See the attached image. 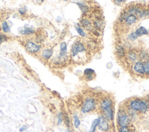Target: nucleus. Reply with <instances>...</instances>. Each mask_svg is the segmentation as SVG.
<instances>
[{
    "mask_svg": "<svg viewBox=\"0 0 149 132\" xmlns=\"http://www.w3.org/2000/svg\"><path fill=\"white\" fill-rule=\"evenodd\" d=\"M86 55V48L80 40L74 42L71 48V56L74 61L82 60Z\"/></svg>",
    "mask_w": 149,
    "mask_h": 132,
    "instance_id": "nucleus-1",
    "label": "nucleus"
},
{
    "mask_svg": "<svg viewBox=\"0 0 149 132\" xmlns=\"http://www.w3.org/2000/svg\"><path fill=\"white\" fill-rule=\"evenodd\" d=\"M128 108L136 112L144 114L149 109V104L147 100L134 98L129 101Z\"/></svg>",
    "mask_w": 149,
    "mask_h": 132,
    "instance_id": "nucleus-2",
    "label": "nucleus"
},
{
    "mask_svg": "<svg viewBox=\"0 0 149 132\" xmlns=\"http://www.w3.org/2000/svg\"><path fill=\"white\" fill-rule=\"evenodd\" d=\"M97 106L96 100L93 97H89L84 100L81 111L84 114H88L94 111L96 109Z\"/></svg>",
    "mask_w": 149,
    "mask_h": 132,
    "instance_id": "nucleus-3",
    "label": "nucleus"
},
{
    "mask_svg": "<svg viewBox=\"0 0 149 132\" xmlns=\"http://www.w3.org/2000/svg\"><path fill=\"white\" fill-rule=\"evenodd\" d=\"M131 118L126 110L120 109L117 114V122L118 125L121 126H128L130 124Z\"/></svg>",
    "mask_w": 149,
    "mask_h": 132,
    "instance_id": "nucleus-4",
    "label": "nucleus"
},
{
    "mask_svg": "<svg viewBox=\"0 0 149 132\" xmlns=\"http://www.w3.org/2000/svg\"><path fill=\"white\" fill-rule=\"evenodd\" d=\"M149 33L148 30H147L144 27L140 26L138 28L136 29V30L134 32H132L128 34L127 37V39L130 41H136L138 38L142 37L143 35H148Z\"/></svg>",
    "mask_w": 149,
    "mask_h": 132,
    "instance_id": "nucleus-5",
    "label": "nucleus"
},
{
    "mask_svg": "<svg viewBox=\"0 0 149 132\" xmlns=\"http://www.w3.org/2000/svg\"><path fill=\"white\" fill-rule=\"evenodd\" d=\"M114 107V101L113 99L109 97H106L103 98L100 103V109L102 113L111 108Z\"/></svg>",
    "mask_w": 149,
    "mask_h": 132,
    "instance_id": "nucleus-6",
    "label": "nucleus"
},
{
    "mask_svg": "<svg viewBox=\"0 0 149 132\" xmlns=\"http://www.w3.org/2000/svg\"><path fill=\"white\" fill-rule=\"evenodd\" d=\"M132 70L135 74H136L137 75H145L143 62L141 61H137L135 63H134L132 66Z\"/></svg>",
    "mask_w": 149,
    "mask_h": 132,
    "instance_id": "nucleus-7",
    "label": "nucleus"
},
{
    "mask_svg": "<svg viewBox=\"0 0 149 132\" xmlns=\"http://www.w3.org/2000/svg\"><path fill=\"white\" fill-rule=\"evenodd\" d=\"M67 59V45L65 42H62L60 44V52L58 56L59 62H64Z\"/></svg>",
    "mask_w": 149,
    "mask_h": 132,
    "instance_id": "nucleus-8",
    "label": "nucleus"
},
{
    "mask_svg": "<svg viewBox=\"0 0 149 132\" xmlns=\"http://www.w3.org/2000/svg\"><path fill=\"white\" fill-rule=\"evenodd\" d=\"M108 120L106 119L103 115L99 118V123L98 125V129L103 132H107L109 129V125Z\"/></svg>",
    "mask_w": 149,
    "mask_h": 132,
    "instance_id": "nucleus-9",
    "label": "nucleus"
},
{
    "mask_svg": "<svg viewBox=\"0 0 149 132\" xmlns=\"http://www.w3.org/2000/svg\"><path fill=\"white\" fill-rule=\"evenodd\" d=\"M25 47H26V49L31 53L37 52L41 48L40 46L36 45V44H35L34 43H33L31 41L27 42Z\"/></svg>",
    "mask_w": 149,
    "mask_h": 132,
    "instance_id": "nucleus-10",
    "label": "nucleus"
},
{
    "mask_svg": "<svg viewBox=\"0 0 149 132\" xmlns=\"http://www.w3.org/2000/svg\"><path fill=\"white\" fill-rule=\"evenodd\" d=\"M126 56L128 60L132 63H135L136 62L138 61L139 59L138 53H137L134 51H129L128 52L126 53Z\"/></svg>",
    "mask_w": 149,
    "mask_h": 132,
    "instance_id": "nucleus-11",
    "label": "nucleus"
},
{
    "mask_svg": "<svg viewBox=\"0 0 149 132\" xmlns=\"http://www.w3.org/2000/svg\"><path fill=\"white\" fill-rule=\"evenodd\" d=\"M138 20V18L134 15L129 14L128 16L126 18V19L125 20L124 23L127 26H131L133 24H135Z\"/></svg>",
    "mask_w": 149,
    "mask_h": 132,
    "instance_id": "nucleus-12",
    "label": "nucleus"
},
{
    "mask_svg": "<svg viewBox=\"0 0 149 132\" xmlns=\"http://www.w3.org/2000/svg\"><path fill=\"white\" fill-rule=\"evenodd\" d=\"M116 53L118 58H123L126 56V50L122 45H118L116 47Z\"/></svg>",
    "mask_w": 149,
    "mask_h": 132,
    "instance_id": "nucleus-13",
    "label": "nucleus"
},
{
    "mask_svg": "<svg viewBox=\"0 0 149 132\" xmlns=\"http://www.w3.org/2000/svg\"><path fill=\"white\" fill-rule=\"evenodd\" d=\"M103 116L107 119L108 121H111L114 119V107L111 108L103 112Z\"/></svg>",
    "mask_w": 149,
    "mask_h": 132,
    "instance_id": "nucleus-14",
    "label": "nucleus"
},
{
    "mask_svg": "<svg viewBox=\"0 0 149 132\" xmlns=\"http://www.w3.org/2000/svg\"><path fill=\"white\" fill-rule=\"evenodd\" d=\"M81 26L84 27L85 29H86L87 30H92V22L87 19V18H85V19H82L81 21Z\"/></svg>",
    "mask_w": 149,
    "mask_h": 132,
    "instance_id": "nucleus-15",
    "label": "nucleus"
},
{
    "mask_svg": "<svg viewBox=\"0 0 149 132\" xmlns=\"http://www.w3.org/2000/svg\"><path fill=\"white\" fill-rule=\"evenodd\" d=\"M138 58L139 61L144 62L149 60V54L146 50H141L138 53Z\"/></svg>",
    "mask_w": 149,
    "mask_h": 132,
    "instance_id": "nucleus-16",
    "label": "nucleus"
},
{
    "mask_svg": "<svg viewBox=\"0 0 149 132\" xmlns=\"http://www.w3.org/2000/svg\"><path fill=\"white\" fill-rule=\"evenodd\" d=\"M53 54V49H47L44 50L42 52V56L46 60L50 59Z\"/></svg>",
    "mask_w": 149,
    "mask_h": 132,
    "instance_id": "nucleus-17",
    "label": "nucleus"
},
{
    "mask_svg": "<svg viewBox=\"0 0 149 132\" xmlns=\"http://www.w3.org/2000/svg\"><path fill=\"white\" fill-rule=\"evenodd\" d=\"M77 4L79 7V8L81 10L82 14H86L89 12V7L87 5H86L85 4H84L83 3H77Z\"/></svg>",
    "mask_w": 149,
    "mask_h": 132,
    "instance_id": "nucleus-18",
    "label": "nucleus"
},
{
    "mask_svg": "<svg viewBox=\"0 0 149 132\" xmlns=\"http://www.w3.org/2000/svg\"><path fill=\"white\" fill-rule=\"evenodd\" d=\"M98 123H99V118L94 119L93 121L92 124L91 125V127H90L88 132H95V131L97 129V127H98Z\"/></svg>",
    "mask_w": 149,
    "mask_h": 132,
    "instance_id": "nucleus-19",
    "label": "nucleus"
},
{
    "mask_svg": "<svg viewBox=\"0 0 149 132\" xmlns=\"http://www.w3.org/2000/svg\"><path fill=\"white\" fill-rule=\"evenodd\" d=\"M73 123H74V127L77 129H78L79 127V126L81 125V123L79 117L77 114H74L73 115Z\"/></svg>",
    "mask_w": 149,
    "mask_h": 132,
    "instance_id": "nucleus-20",
    "label": "nucleus"
},
{
    "mask_svg": "<svg viewBox=\"0 0 149 132\" xmlns=\"http://www.w3.org/2000/svg\"><path fill=\"white\" fill-rule=\"evenodd\" d=\"M74 28H75V30L77 31V32L82 37H85L86 36V33L85 32L83 29L82 28H81V27L80 26H79L78 24L74 26Z\"/></svg>",
    "mask_w": 149,
    "mask_h": 132,
    "instance_id": "nucleus-21",
    "label": "nucleus"
},
{
    "mask_svg": "<svg viewBox=\"0 0 149 132\" xmlns=\"http://www.w3.org/2000/svg\"><path fill=\"white\" fill-rule=\"evenodd\" d=\"M94 27L96 29L100 30L102 29V28L103 27L104 23L101 19H97L96 20L94 21Z\"/></svg>",
    "mask_w": 149,
    "mask_h": 132,
    "instance_id": "nucleus-22",
    "label": "nucleus"
},
{
    "mask_svg": "<svg viewBox=\"0 0 149 132\" xmlns=\"http://www.w3.org/2000/svg\"><path fill=\"white\" fill-rule=\"evenodd\" d=\"M129 15V14L128 13V12L127 11H123L122 13H121V15L120 16V17H119V21L121 22V23H123L124 21H125V20L126 19V18L128 16V15Z\"/></svg>",
    "mask_w": 149,
    "mask_h": 132,
    "instance_id": "nucleus-23",
    "label": "nucleus"
},
{
    "mask_svg": "<svg viewBox=\"0 0 149 132\" xmlns=\"http://www.w3.org/2000/svg\"><path fill=\"white\" fill-rule=\"evenodd\" d=\"M84 75L85 76H87V75H95V71L92 69V68H86L85 70L83 72Z\"/></svg>",
    "mask_w": 149,
    "mask_h": 132,
    "instance_id": "nucleus-24",
    "label": "nucleus"
},
{
    "mask_svg": "<svg viewBox=\"0 0 149 132\" xmlns=\"http://www.w3.org/2000/svg\"><path fill=\"white\" fill-rule=\"evenodd\" d=\"M144 67V71L145 75H149V60L143 62Z\"/></svg>",
    "mask_w": 149,
    "mask_h": 132,
    "instance_id": "nucleus-25",
    "label": "nucleus"
},
{
    "mask_svg": "<svg viewBox=\"0 0 149 132\" xmlns=\"http://www.w3.org/2000/svg\"><path fill=\"white\" fill-rule=\"evenodd\" d=\"M64 119V116L63 115V114L62 112H60L58 114V117H57V123L58 125H61L62 123V122H63Z\"/></svg>",
    "mask_w": 149,
    "mask_h": 132,
    "instance_id": "nucleus-26",
    "label": "nucleus"
},
{
    "mask_svg": "<svg viewBox=\"0 0 149 132\" xmlns=\"http://www.w3.org/2000/svg\"><path fill=\"white\" fill-rule=\"evenodd\" d=\"M3 30L4 32H9L10 31V27L8 26V25L6 22H4L3 23Z\"/></svg>",
    "mask_w": 149,
    "mask_h": 132,
    "instance_id": "nucleus-27",
    "label": "nucleus"
},
{
    "mask_svg": "<svg viewBox=\"0 0 149 132\" xmlns=\"http://www.w3.org/2000/svg\"><path fill=\"white\" fill-rule=\"evenodd\" d=\"M22 34H33L34 33V30L30 28H26L24 30H23L22 31Z\"/></svg>",
    "mask_w": 149,
    "mask_h": 132,
    "instance_id": "nucleus-28",
    "label": "nucleus"
},
{
    "mask_svg": "<svg viewBox=\"0 0 149 132\" xmlns=\"http://www.w3.org/2000/svg\"><path fill=\"white\" fill-rule=\"evenodd\" d=\"M130 130L128 126H121L119 129V132H129Z\"/></svg>",
    "mask_w": 149,
    "mask_h": 132,
    "instance_id": "nucleus-29",
    "label": "nucleus"
},
{
    "mask_svg": "<svg viewBox=\"0 0 149 132\" xmlns=\"http://www.w3.org/2000/svg\"><path fill=\"white\" fill-rule=\"evenodd\" d=\"M126 0H114V3L117 6H121Z\"/></svg>",
    "mask_w": 149,
    "mask_h": 132,
    "instance_id": "nucleus-30",
    "label": "nucleus"
},
{
    "mask_svg": "<svg viewBox=\"0 0 149 132\" xmlns=\"http://www.w3.org/2000/svg\"><path fill=\"white\" fill-rule=\"evenodd\" d=\"M64 120H65V124L66 125V126H68L69 127V116H68V115H65V116H64Z\"/></svg>",
    "mask_w": 149,
    "mask_h": 132,
    "instance_id": "nucleus-31",
    "label": "nucleus"
},
{
    "mask_svg": "<svg viewBox=\"0 0 149 132\" xmlns=\"http://www.w3.org/2000/svg\"><path fill=\"white\" fill-rule=\"evenodd\" d=\"M94 75H87V76H85V78H86V79L88 81H92L94 78Z\"/></svg>",
    "mask_w": 149,
    "mask_h": 132,
    "instance_id": "nucleus-32",
    "label": "nucleus"
},
{
    "mask_svg": "<svg viewBox=\"0 0 149 132\" xmlns=\"http://www.w3.org/2000/svg\"><path fill=\"white\" fill-rule=\"evenodd\" d=\"M18 11L20 13V14L23 15V14H25L26 12V9L25 8H19L18 9Z\"/></svg>",
    "mask_w": 149,
    "mask_h": 132,
    "instance_id": "nucleus-33",
    "label": "nucleus"
},
{
    "mask_svg": "<svg viewBox=\"0 0 149 132\" xmlns=\"http://www.w3.org/2000/svg\"><path fill=\"white\" fill-rule=\"evenodd\" d=\"M26 129H27V126H22V127L20 128L19 131H20L21 132H23V131L26 130Z\"/></svg>",
    "mask_w": 149,
    "mask_h": 132,
    "instance_id": "nucleus-34",
    "label": "nucleus"
},
{
    "mask_svg": "<svg viewBox=\"0 0 149 132\" xmlns=\"http://www.w3.org/2000/svg\"><path fill=\"white\" fill-rule=\"evenodd\" d=\"M93 34L97 37H99L100 35V33L97 31H93Z\"/></svg>",
    "mask_w": 149,
    "mask_h": 132,
    "instance_id": "nucleus-35",
    "label": "nucleus"
},
{
    "mask_svg": "<svg viewBox=\"0 0 149 132\" xmlns=\"http://www.w3.org/2000/svg\"><path fill=\"white\" fill-rule=\"evenodd\" d=\"M146 16H147L149 17V10H147V12H146Z\"/></svg>",
    "mask_w": 149,
    "mask_h": 132,
    "instance_id": "nucleus-36",
    "label": "nucleus"
},
{
    "mask_svg": "<svg viewBox=\"0 0 149 132\" xmlns=\"http://www.w3.org/2000/svg\"><path fill=\"white\" fill-rule=\"evenodd\" d=\"M146 98H147V100H148V101H149V94H148V95H147V96H146Z\"/></svg>",
    "mask_w": 149,
    "mask_h": 132,
    "instance_id": "nucleus-37",
    "label": "nucleus"
},
{
    "mask_svg": "<svg viewBox=\"0 0 149 132\" xmlns=\"http://www.w3.org/2000/svg\"><path fill=\"white\" fill-rule=\"evenodd\" d=\"M1 41H2V38H1V37H0V43H1Z\"/></svg>",
    "mask_w": 149,
    "mask_h": 132,
    "instance_id": "nucleus-38",
    "label": "nucleus"
},
{
    "mask_svg": "<svg viewBox=\"0 0 149 132\" xmlns=\"http://www.w3.org/2000/svg\"><path fill=\"white\" fill-rule=\"evenodd\" d=\"M129 132H135V131H131V130H130Z\"/></svg>",
    "mask_w": 149,
    "mask_h": 132,
    "instance_id": "nucleus-39",
    "label": "nucleus"
},
{
    "mask_svg": "<svg viewBox=\"0 0 149 132\" xmlns=\"http://www.w3.org/2000/svg\"><path fill=\"white\" fill-rule=\"evenodd\" d=\"M64 1H68V0H64Z\"/></svg>",
    "mask_w": 149,
    "mask_h": 132,
    "instance_id": "nucleus-40",
    "label": "nucleus"
},
{
    "mask_svg": "<svg viewBox=\"0 0 149 132\" xmlns=\"http://www.w3.org/2000/svg\"><path fill=\"white\" fill-rule=\"evenodd\" d=\"M148 122H149V120H148Z\"/></svg>",
    "mask_w": 149,
    "mask_h": 132,
    "instance_id": "nucleus-41",
    "label": "nucleus"
}]
</instances>
